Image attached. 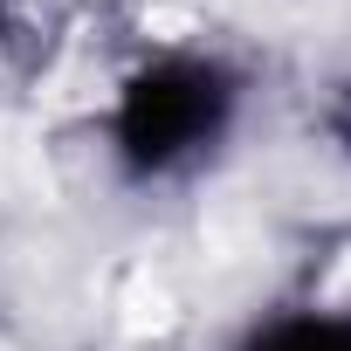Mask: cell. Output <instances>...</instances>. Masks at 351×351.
<instances>
[{
    "label": "cell",
    "instance_id": "obj_1",
    "mask_svg": "<svg viewBox=\"0 0 351 351\" xmlns=\"http://www.w3.org/2000/svg\"><path fill=\"white\" fill-rule=\"evenodd\" d=\"M234 97L241 90L214 56L172 49L131 69L110 110V145L124 172L131 180H165V172H186L193 158H207L234 124Z\"/></svg>",
    "mask_w": 351,
    "mask_h": 351
},
{
    "label": "cell",
    "instance_id": "obj_2",
    "mask_svg": "<svg viewBox=\"0 0 351 351\" xmlns=\"http://www.w3.org/2000/svg\"><path fill=\"white\" fill-rule=\"evenodd\" d=\"M241 351H351V310H282Z\"/></svg>",
    "mask_w": 351,
    "mask_h": 351
}]
</instances>
